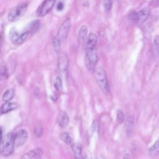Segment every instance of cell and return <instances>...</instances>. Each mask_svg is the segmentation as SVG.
<instances>
[{"label": "cell", "instance_id": "8fae6325", "mask_svg": "<svg viewBox=\"0 0 159 159\" xmlns=\"http://www.w3.org/2000/svg\"><path fill=\"white\" fill-rule=\"evenodd\" d=\"M17 104L15 102H5L1 107V114H6L9 112L17 107Z\"/></svg>", "mask_w": 159, "mask_h": 159}, {"label": "cell", "instance_id": "30bf717a", "mask_svg": "<svg viewBox=\"0 0 159 159\" xmlns=\"http://www.w3.org/2000/svg\"><path fill=\"white\" fill-rule=\"evenodd\" d=\"M134 126V117L133 116L130 115L126 118L125 121V124H124V129L127 135H130L132 133Z\"/></svg>", "mask_w": 159, "mask_h": 159}, {"label": "cell", "instance_id": "d6986e66", "mask_svg": "<svg viewBox=\"0 0 159 159\" xmlns=\"http://www.w3.org/2000/svg\"><path fill=\"white\" fill-rule=\"evenodd\" d=\"M14 96V89H9L6 90L2 96V100L4 102H9L12 99Z\"/></svg>", "mask_w": 159, "mask_h": 159}, {"label": "cell", "instance_id": "9c48e42d", "mask_svg": "<svg viewBox=\"0 0 159 159\" xmlns=\"http://www.w3.org/2000/svg\"><path fill=\"white\" fill-rule=\"evenodd\" d=\"M69 117L66 112L61 111L57 117V123L61 128H65L68 126L69 123Z\"/></svg>", "mask_w": 159, "mask_h": 159}, {"label": "cell", "instance_id": "603a6c76", "mask_svg": "<svg viewBox=\"0 0 159 159\" xmlns=\"http://www.w3.org/2000/svg\"><path fill=\"white\" fill-rule=\"evenodd\" d=\"M34 134L36 137H41L43 134V128L40 124H37L34 127Z\"/></svg>", "mask_w": 159, "mask_h": 159}, {"label": "cell", "instance_id": "484cf974", "mask_svg": "<svg viewBox=\"0 0 159 159\" xmlns=\"http://www.w3.org/2000/svg\"><path fill=\"white\" fill-rule=\"evenodd\" d=\"M56 9L58 11H61L64 9L65 6L66 0H56Z\"/></svg>", "mask_w": 159, "mask_h": 159}, {"label": "cell", "instance_id": "5b68a950", "mask_svg": "<svg viewBox=\"0 0 159 159\" xmlns=\"http://www.w3.org/2000/svg\"><path fill=\"white\" fill-rule=\"evenodd\" d=\"M71 27V20L70 19H66L60 25L56 37L59 39L61 42H63L68 37L70 29Z\"/></svg>", "mask_w": 159, "mask_h": 159}, {"label": "cell", "instance_id": "f546056e", "mask_svg": "<svg viewBox=\"0 0 159 159\" xmlns=\"http://www.w3.org/2000/svg\"><path fill=\"white\" fill-rule=\"evenodd\" d=\"M122 159H130V155L129 153H125L124 155L123 156V158Z\"/></svg>", "mask_w": 159, "mask_h": 159}, {"label": "cell", "instance_id": "ac0fdd59", "mask_svg": "<svg viewBox=\"0 0 159 159\" xmlns=\"http://www.w3.org/2000/svg\"><path fill=\"white\" fill-rule=\"evenodd\" d=\"M148 153L150 156L155 157L159 154V138L155 142L153 145L148 150Z\"/></svg>", "mask_w": 159, "mask_h": 159}, {"label": "cell", "instance_id": "277c9868", "mask_svg": "<svg viewBox=\"0 0 159 159\" xmlns=\"http://www.w3.org/2000/svg\"><path fill=\"white\" fill-rule=\"evenodd\" d=\"M56 0H44L38 7L36 14L39 17H43L53 9Z\"/></svg>", "mask_w": 159, "mask_h": 159}, {"label": "cell", "instance_id": "44dd1931", "mask_svg": "<svg viewBox=\"0 0 159 159\" xmlns=\"http://www.w3.org/2000/svg\"><path fill=\"white\" fill-rule=\"evenodd\" d=\"M53 85H54V87H55V88L56 89L57 91H61L62 88H63L62 81H61V79L59 76H57L55 78Z\"/></svg>", "mask_w": 159, "mask_h": 159}, {"label": "cell", "instance_id": "cb8c5ba5", "mask_svg": "<svg viewBox=\"0 0 159 159\" xmlns=\"http://www.w3.org/2000/svg\"><path fill=\"white\" fill-rule=\"evenodd\" d=\"M61 40L58 39L57 37H55L54 39H53V48L55 49V50L57 52H59L60 50V47H61Z\"/></svg>", "mask_w": 159, "mask_h": 159}, {"label": "cell", "instance_id": "e0dca14e", "mask_svg": "<svg viewBox=\"0 0 159 159\" xmlns=\"http://www.w3.org/2000/svg\"><path fill=\"white\" fill-rule=\"evenodd\" d=\"M29 34L30 32L25 30L24 32L19 35L17 38L16 39V40L14 42H12V43L14 45H21L27 39Z\"/></svg>", "mask_w": 159, "mask_h": 159}, {"label": "cell", "instance_id": "4dcf8cb0", "mask_svg": "<svg viewBox=\"0 0 159 159\" xmlns=\"http://www.w3.org/2000/svg\"><path fill=\"white\" fill-rule=\"evenodd\" d=\"M98 159H103V158L102 157H99Z\"/></svg>", "mask_w": 159, "mask_h": 159}, {"label": "cell", "instance_id": "3957f363", "mask_svg": "<svg viewBox=\"0 0 159 159\" xmlns=\"http://www.w3.org/2000/svg\"><path fill=\"white\" fill-rule=\"evenodd\" d=\"M27 3L20 4L12 8L8 14V20L10 22H15L21 18L27 9Z\"/></svg>", "mask_w": 159, "mask_h": 159}, {"label": "cell", "instance_id": "4fadbf2b", "mask_svg": "<svg viewBox=\"0 0 159 159\" xmlns=\"http://www.w3.org/2000/svg\"><path fill=\"white\" fill-rule=\"evenodd\" d=\"M138 13V19L137 22L139 23L143 22L150 16V9L148 7H145L140 10Z\"/></svg>", "mask_w": 159, "mask_h": 159}, {"label": "cell", "instance_id": "6da1fadb", "mask_svg": "<svg viewBox=\"0 0 159 159\" xmlns=\"http://www.w3.org/2000/svg\"><path fill=\"white\" fill-rule=\"evenodd\" d=\"M15 148L14 133L9 132L1 139V154L4 157L11 155Z\"/></svg>", "mask_w": 159, "mask_h": 159}, {"label": "cell", "instance_id": "7a4b0ae2", "mask_svg": "<svg viewBox=\"0 0 159 159\" xmlns=\"http://www.w3.org/2000/svg\"><path fill=\"white\" fill-rule=\"evenodd\" d=\"M94 73L97 84L101 91L105 94L108 93L109 91V85L106 71L99 67L95 69Z\"/></svg>", "mask_w": 159, "mask_h": 159}, {"label": "cell", "instance_id": "f1b7e54d", "mask_svg": "<svg viewBox=\"0 0 159 159\" xmlns=\"http://www.w3.org/2000/svg\"><path fill=\"white\" fill-rule=\"evenodd\" d=\"M129 18L131 20H137L138 19V13L136 12H132L129 15Z\"/></svg>", "mask_w": 159, "mask_h": 159}, {"label": "cell", "instance_id": "5bb4252c", "mask_svg": "<svg viewBox=\"0 0 159 159\" xmlns=\"http://www.w3.org/2000/svg\"><path fill=\"white\" fill-rule=\"evenodd\" d=\"M72 151L75 159H82V146L80 143L74 144L72 147Z\"/></svg>", "mask_w": 159, "mask_h": 159}, {"label": "cell", "instance_id": "8992f818", "mask_svg": "<svg viewBox=\"0 0 159 159\" xmlns=\"http://www.w3.org/2000/svg\"><path fill=\"white\" fill-rule=\"evenodd\" d=\"M15 147L23 145L27 140L28 132L25 129H20L14 133Z\"/></svg>", "mask_w": 159, "mask_h": 159}, {"label": "cell", "instance_id": "ba28073f", "mask_svg": "<svg viewBox=\"0 0 159 159\" xmlns=\"http://www.w3.org/2000/svg\"><path fill=\"white\" fill-rule=\"evenodd\" d=\"M42 150L39 147H37L25 153L20 159H42Z\"/></svg>", "mask_w": 159, "mask_h": 159}, {"label": "cell", "instance_id": "d4e9b609", "mask_svg": "<svg viewBox=\"0 0 159 159\" xmlns=\"http://www.w3.org/2000/svg\"><path fill=\"white\" fill-rule=\"evenodd\" d=\"M9 76V72L6 66H2L1 68V80H6Z\"/></svg>", "mask_w": 159, "mask_h": 159}, {"label": "cell", "instance_id": "7c38bea8", "mask_svg": "<svg viewBox=\"0 0 159 159\" xmlns=\"http://www.w3.org/2000/svg\"><path fill=\"white\" fill-rule=\"evenodd\" d=\"M98 42V37L94 33H90L88 37L86 42V48H94L96 47Z\"/></svg>", "mask_w": 159, "mask_h": 159}, {"label": "cell", "instance_id": "4316f807", "mask_svg": "<svg viewBox=\"0 0 159 159\" xmlns=\"http://www.w3.org/2000/svg\"><path fill=\"white\" fill-rule=\"evenodd\" d=\"M103 6L106 11H109L112 6V0H103Z\"/></svg>", "mask_w": 159, "mask_h": 159}, {"label": "cell", "instance_id": "ffe728a7", "mask_svg": "<svg viewBox=\"0 0 159 159\" xmlns=\"http://www.w3.org/2000/svg\"><path fill=\"white\" fill-rule=\"evenodd\" d=\"M61 140L67 145H70L72 142L71 136L67 132H63L60 135Z\"/></svg>", "mask_w": 159, "mask_h": 159}, {"label": "cell", "instance_id": "2e32d148", "mask_svg": "<svg viewBox=\"0 0 159 159\" xmlns=\"http://www.w3.org/2000/svg\"><path fill=\"white\" fill-rule=\"evenodd\" d=\"M40 27V22L37 20L32 21L26 27V30L29 31L30 33H35L37 32Z\"/></svg>", "mask_w": 159, "mask_h": 159}, {"label": "cell", "instance_id": "7402d4cb", "mask_svg": "<svg viewBox=\"0 0 159 159\" xmlns=\"http://www.w3.org/2000/svg\"><path fill=\"white\" fill-rule=\"evenodd\" d=\"M153 52L155 54L159 53V35H156L153 39Z\"/></svg>", "mask_w": 159, "mask_h": 159}, {"label": "cell", "instance_id": "9a60e30c", "mask_svg": "<svg viewBox=\"0 0 159 159\" xmlns=\"http://www.w3.org/2000/svg\"><path fill=\"white\" fill-rule=\"evenodd\" d=\"M88 28L86 25H83L78 32V39L80 42H86Z\"/></svg>", "mask_w": 159, "mask_h": 159}, {"label": "cell", "instance_id": "52a82bcc", "mask_svg": "<svg viewBox=\"0 0 159 159\" xmlns=\"http://www.w3.org/2000/svg\"><path fill=\"white\" fill-rule=\"evenodd\" d=\"M68 66V59L66 55L64 53H60L58 57V68L61 74L66 72Z\"/></svg>", "mask_w": 159, "mask_h": 159}, {"label": "cell", "instance_id": "83f0119b", "mask_svg": "<svg viewBox=\"0 0 159 159\" xmlns=\"http://www.w3.org/2000/svg\"><path fill=\"white\" fill-rule=\"evenodd\" d=\"M124 119H125V116L122 111L121 110L118 111L117 113V121L119 123L121 124L124 121Z\"/></svg>", "mask_w": 159, "mask_h": 159}]
</instances>
